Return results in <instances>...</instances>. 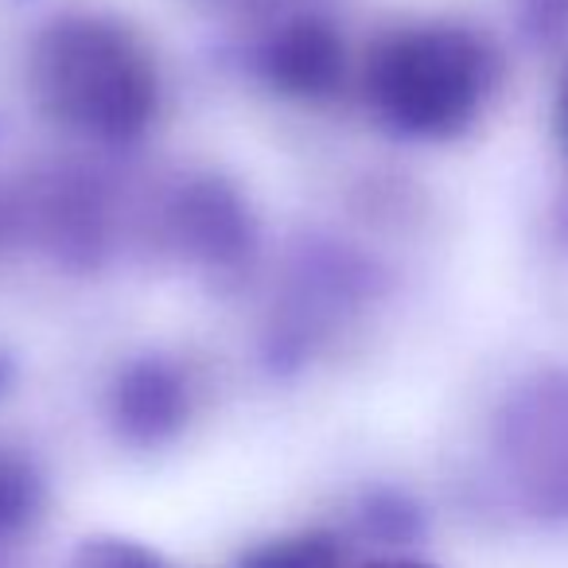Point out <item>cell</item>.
<instances>
[{
  "mask_svg": "<svg viewBox=\"0 0 568 568\" xmlns=\"http://www.w3.org/2000/svg\"><path fill=\"white\" fill-rule=\"evenodd\" d=\"M32 87L51 118L98 141L141 136L160 102L149 48L125 24L94 12H71L43 28Z\"/></svg>",
  "mask_w": 568,
  "mask_h": 568,
  "instance_id": "obj_1",
  "label": "cell"
},
{
  "mask_svg": "<svg viewBox=\"0 0 568 568\" xmlns=\"http://www.w3.org/2000/svg\"><path fill=\"white\" fill-rule=\"evenodd\" d=\"M498 79L495 51L459 24L394 32L366 59V94L394 129L420 141L464 133Z\"/></svg>",
  "mask_w": 568,
  "mask_h": 568,
  "instance_id": "obj_2",
  "label": "cell"
},
{
  "mask_svg": "<svg viewBox=\"0 0 568 568\" xmlns=\"http://www.w3.org/2000/svg\"><path fill=\"white\" fill-rule=\"evenodd\" d=\"M495 444L521 510L537 521H568V371L518 382L498 413Z\"/></svg>",
  "mask_w": 568,
  "mask_h": 568,
  "instance_id": "obj_3",
  "label": "cell"
},
{
  "mask_svg": "<svg viewBox=\"0 0 568 568\" xmlns=\"http://www.w3.org/2000/svg\"><path fill=\"white\" fill-rule=\"evenodd\" d=\"M265 71L273 87L296 98L332 94L343 79V40L316 17H296L268 40Z\"/></svg>",
  "mask_w": 568,
  "mask_h": 568,
  "instance_id": "obj_4",
  "label": "cell"
},
{
  "mask_svg": "<svg viewBox=\"0 0 568 568\" xmlns=\"http://www.w3.org/2000/svg\"><path fill=\"white\" fill-rule=\"evenodd\" d=\"M118 425L133 440H164L180 428L187 417V394H183L180 378L164 366H141V371L125 374L118 389Z\"/></svg>",
  "mask_w": 568,
  "mask_h": 568,
  "instance_id": "obj_5",
  "label": "cell"
},
{
  "mask_svg": "<svg viewBox=\"0 0 568 568\" xmlns=\"http://www.w3.org/2000/svg\"><path fill=\"white\" fill-rule=\"evenodd\" d=\"M237 568H347L343 565V545L324 529H308V534L293 537H273V541L257 545L242 557Z\"/></svg>",
  "mask_w": 568,
  "mask_h": 568,
  "instance_id": "obj_6",
  "label": "cell"
},
{
  "mask_svg": "<svg viewBox=\"0 0 568 568\" xmlns=\"http://www.w3.org/2000/svg\"><path fill=\"white\" fill-rule=\"evenodd\" d=\"M40 510V479L24 459L0 456V537H12Z\"/></svg>",
  "mask_w": 568,
  "mask_h": 568,
  "instance_id": "obj_7",
  "label": "cell"
},
{
  "mask_svg": "<svg viewBox=\"0 0 568 568\" xmlns=\"http://www.w3.org/2000/svg\"><path fill=\"white\" fill-rule=\"evenodd\" d=\"M71 568H168L149 545L129 537H87Z\"/></svg>",
  "mask_w": 568,
  "mask_h": 568,
  "instance_id": "obj_8",
  "label": "cell"
},
{
  "mask_svg": "<svg viewBox=\"0 0 568 568\" xmlns=\"http://www.w3.org/2000/svg\"><path fill=\"white\" fill-rule=\"evenodd\" d=\"M521 20L537 40H552L565 32L568 0H521Z\"/></svg>",
  "mask_w": 568,
  "mask_h": 568,
  "instance_id": "obj_9",
  "label": "cell"
},
{
  "mask_svg": "<svg viewBox=\"0 0 568 568\" xmlns=\"http://www.w3.org/2000/svg\"><path fill=\"white\" fill-rule=\"evenodd\" d=\"M358 568H436L428 560H417V557H378V560H366Z\"/></svg>",
  "mask_w": 568,
  "mask_h": 568,
  "instance_id": "obj_10",
  "label": "cell"
},
{
  "mask_svg": "<svg viewBox=\"0 0 568 568\" xmlns=\"http://www.w3.org/2000/svg\"><path fill=\"white\" fill-rule=\"evenodd\" d=\"M557 118H560V133H565V141H568V71H565V79H560V94H557Z\"/></svg>",
  "mask_w": 568,
  "mask_h": 568,
  "instance_id": "obj_11",
  "label": "cell"
}]
</instances>
